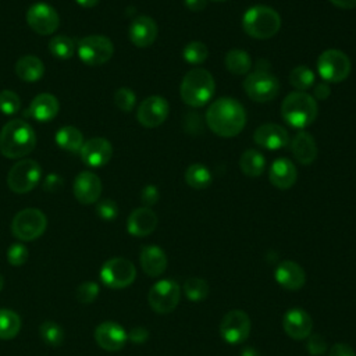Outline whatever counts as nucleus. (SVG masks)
Masks as SVG:
<instances>
[{
    "instance_id": "obj_52",
    "label": "nucleus",
    "mask_w": 356,
    "mask_h": 356,
    "mask_svg": "<svg viewBox=\"0 0 356 356\" xmlns=\"http://www.w3.org/2000/svg\"><path fill=\"white\" fill-rule=\"evenodd\" d=\"M79 6H82V7H85V8H90V7H95L97 3H99V0H75Z\"/></svg>"
},
{
    "instance_id": "obj_14",
    "label": "nucleus",
    "mask_w": 356,
    "mask_h": 356,
    "mask_svg": "<svg viewBox=\"0 0 356 356\" xmlns=\"http://www.w3.org/2000/svg\"><path fill=\"white\" fill-rule=\"evenodd\" d=\"M170 114L168 102L159 95L146 97L138 107V121L145 128H156L161 125Z\"/></svg>"
},
{
    "instance_id": "obj_30",
    "label": "nucleus",
    "mask_w": 356,
    "mask_h": 356,
    "mask_svg": "<svg viewBox=\"0 0 356 356\" xmlns=\"http://www.w3.org/2000/svg\"><path fill=\"white\" fill-rule=\"evenodd\" d=\"M225 67L234 75H245L252 68V57L243 49H231L225 54Z\"/></svg>"
},
{
    "instance_id": "obj_2",
    "label": "nucleus",
    "mask_w": 356,
    "mask_h": 356,
    "mask_svg": "<svg viewBox=\"0 0 356 356\" xmlns=\"http://www.w3.org/2000/svg\"><path fill=\"white\" fill-rule=\"evenodd\" d=\"M36 145L33 128L24 120L8 121L0 131V153L8 159H19L29 154Z\"/></svg>"
},
{
    "instance_id": "obj_9",
    "label": "nucleus",
    "mask_w": 356,
    "mask_h": 356,
    "mask_svg": "<svg viewBox=\"0 0 356 356\" xmlns=\"http://www.w3.org/2000/svg\"><path fill=\"white\" fill-rule=\"evenodd\" d=\"M136 277L134 263L125 257L108 259L100 268L102 282L111 289H122L129 286Z\"/></svg>"
},
{
    "instance_id": "obj_54",
    "label": "nucleus",
    "mask_w": 356,
    "mask_h": 356,
    "mask_svg": "<svg viewBox=\"0 0 356 356\" xmlns=\"http://www.w3.org/2000/svg\"><path fill=\"white\" fill-rule=\"evenodd\" d=\"M3 285H4V280H3V275L0 274V291L3 289Z\"/></svg>"
},
{
    "instance_id": "obj_11",
    "label": "nucleus",
    "mask_w": 356,
    "mask_h": 356,
    "mask_svg": "<svg viewBox=\"0 0 356 356\" xmlns=\"http://www.w3.org/2000/svg\"><path fill=\"white\" fill-rule=\"evenodd\" d=\"M42 178V168L35 160L17 161L8 171L7 185L15 193L32 191Z\"/></svg>"
},
{
    "instance_id": "obj_33",
    "label": "nucleus",
    "mask_w": 356,
    "mask_h": 356,
    "mask_svg": "<svg viewBox=\"0 0 356 356\" xmlns=\"http://www.w3.org/2000/svg\"><path fill=\"white\" fill-rule=\"evenodd\" d=\"M21 317L10 309H0V339H13L21 330Z\"/></svg>"
},
{
    "instance_id": "obj_36",
    "label": "nucleus",
    "mask_w": 356,
    "mask_h": 356,
    "mask_svg": "<svg viewBox=\"0 0 356 356\" xmlns=\"http://www.w3.org/2000/svg\"><path fill=\"white\" fill-rule=\"evenodd\" d=\"M184 292L191 302H202L209 295V284L200 277H189L184 282Z\"/></svg>"
},
{
    "instance_id": "obj_28",
    "label": "nucleus",
    "mask_w": 356,
    "mask_h": 356,
    "mask_svg": "<svg viewBox=\"0 0 356 356\" xmlns=\"http://www.w3.org/2000/svg\"><path fill=\"white\" fill-rule=\"evenodd\" d=\"M15 72L25 82L39 81L44 74V65L36 56H24L15 64Z\"/></svg>"
},
{
    "instance_id": "obj_23",
    "label": "nucleus",
    "mask_w": 356,
    "mask_h": 356,
    "mask_svg": "<svg viewBox=\"0 0 356 356\" xmlns=\"http://www.w3.org/2000/svg\"><path fill=\"white\" fill-rule=\"evenodd\" d=\"M277 282L288 291H299L306 282L305 270L292 260L281 261L275 270Z\"/></svg>"
},
{
    "instance_id": "obj_47",
    "label": "nucleus",
    "mask_w": 356,
    "mask_h": 356,
    "mask_svg": "<svg viewBox=\"0 0 356 356\" xmlns=\"http://www.w3.org/2000/svg\"><path fill=\"white\" fill-rule=\"evenodd\" d=\"M328 356H356V353L348 343H335L331 346Z\"/></svg>"
},
{
    "instance_id": "obj_26",
    "label": "nucleus",
    "mask_w": 356,
    "mask_h": 356,
    "mask_svg": "<svg viewBox=\"0 0 356 356\" xmlns=\"http://www.w3.org/2000/svg\"><path fill=\"white\" fill-rule=\"evenodd\" d=\"M291 152L300 164H312L317 157V143L307 131H299L291 139Z\"/></svg>"
},
{
    "instance_id": "obj_10",
    "label": "nucleus",
    "mask_w": 356,
    "mask_h": 356,
    "mask_svg": "<svg viewBox=\"0 0 356 356\" xmlns=\"http://www.w3.org/2000/svg\"><path fill=\"white\" fill-rule=\"evenodd\" d=\"M113 42L103 35L85 36L78 42V57L88 65H102L113 57Z\"/></svg>"
},
{
    "instance_id": "obj_18",
    "label": "nucleus",
    "mask_w": 356,
    "mask_h": 356,
    "mask_svg": "<svg viewBox=\"0 0 356 356\" xmlns=\"http://www.w3.org/2000/svg\"><path fill=\"white\" fill-rule=\"evenodd\" d=\"M253 140L257 146L263 149L278 150L289 143V135L282 125L267 122L256 128L253 134Z\"/></svg>"
},
{
    "instance_id": "obj_37",
    "label": "nucleus",
    "mask_w": 356,
    "mask_h": 356,
    "mask_svg": "<svg viewBox=\"0 0 356 356\" xmlns=\"http://www.w3.org/2000/svg\"><path fill=\"white\" fill-rule=\"evenodd\" d=\"M39 334L43 342H46L49 346H60L64 342L65 334L60 324L56 321H43L39 327Z\"/></svg>"
},
{
    "instance_id": "obj_19",
    "label": "nucleus",
    "mask_w": 356,
    "mask_h": 356,
    "mask_svg": "<svg viewBox=\"0 0 356 356\" xmlns=\"http://www.w3.org/2000/svg\"><path fill=\"white\" fill-rule=\"evenodd\" d=\"M74 196L82 204L96 203L102 193L100 178L89 171L79 172L74 179Z\"/></svg>"
},
{
    "instance_id": "obj_27",
    "label": "nucleus",
    "mask_w": 356,
    "mask_h": 356,
    "mask_svg": "<svg viewBox=\"0 0 356 356\" xmlns=\"http://www.w3.org/2000/svg\"><path fill=\"white\" fill-rule=\"evenodd\" d=\"M58 100L51 93H40L31 102L29 114L38 121H50L58 113Z\"/></svg>"
},
{
    "instance_id": "obj_12",
    "label": "nucleus",
    "mask_w": 356,
    "mask_h": 356,
    "mask_svg": "<svg viewBox=\"0 0 356 356\" xmlns=\"http://www.w3.org/2000/svg\"><path fill=\"white\" fill-rule=\"evenodd\" d=\"M181 299V286L174 280H160L152 285L147 293L150 307L159 314L172 312Z\"/></svg>"
},
{
    "instance_id": "obj_5",
    "label": "nucleus",
    "mask_w": 356,
    "mask_h": 356,
    "mask_svg": "<svg viewBox=\"0 0 356 356\" xmlns=\"http://www.w3.org/2000/svg\"><path fill=\"white\" fill-rule=\"evenodd\" d=\"M242 28L253 39H270L280 31L281 17L274 8L257 4L245 11Z\"/></svg>"
},
{
    "instance_id": "obj_39",
    "label": "nucleus",
    "mask_w": 356,
    "mask_h": 356,
    "mask_svg": "<svg viewBox=\"0 0 356 356\" xmlns=\"http://www.w3.org/2000/svg\"><path fill=\"white\" fill-rule=\"evenodd\" d=\"M21 108V100L18 95L13 90H1L0 92V111L6 115H13L18 113Z\"/></svg>"
},
{
    "instance_id": "obj_38",
    "label": "nucleus",
    "mask_w": 356,
    "mask_h": 356,
    "mask_svg": "<svg viewBox=\"0 0 356 356\" xmlns=\"http://www.w3.org/2000/svg\"><path fill=\"white\" fill-rule=\"evenodd\" d=\"M182 57L189 64H202L209 57V49L203 42L192 40L184 47Z\"/></svg>"
},
{
    "instance_id": "obj_40",
    "label": "nucleus",
    "mask_w": 356,
    "mask_h": 356,
    "mask_svg": "<svg viewBox=\"0 0 356 356\" xmlns=\"http://www.w3.org/2000/svg\"><path fill=\"white\" fill-rule=\"evenodd\" d=\"M114 104L122 111H131L136 104V95L129 88H120L114 93Z\"/></svg>"
},
{
    "instance_id": "obj_46",
    "label": "nucleus",
    "mask_w": 356,
    "mask_h": 356,
    "mask_svg": "<svg viewBox=\"0 0 356 356\" xmlns=\"http://www.w3.org/2000/svg\"><path fill=\"white\" fill-rule=\"evenodd\" d=\"M63 186V178L57 174H49L44 178L43 189L47 192H57Z\"/></svg>"
},
{
    "instance_id": "obj_6",
    "label": "nucleus",
    "mask_w": 356,
    "mask_h": 356,
    "mask_svg": "<svg viewBox=\"0 0 356 356\" xmlns=\"http://www.w3.org/2000/svg\"><path fill=\"white\" fill-rule=\"evenodd\" d=\"M280 81L278 78L271 74L270 71L264 70H254L253 72L248 74L243 81V90L257 103H267L275 99L280 93Z\"/></svg>"
},
{
    "instance_id": "obj_32",
    "label": "nucleus",
    "mask_w": 356,
    "mask_h": 356,
    "mask_svg": "<svg viewBox=\"0 0 356 356\" xmlns=\"http://www.w3.org/2000/svg\"><path fill=\"white\" fill-rule=\"evenodd\" d=\"M211 181V172L204 164L193 163L185 171V182L193 189H206Z\"/></svg>"
},
{
    "instance_id": "obj_15",
    "label": "nucleus",
    "mask_w": 356,
    "mask_h": 356,
    "mask_svg": "<svg viewBox=\"0 0 356 356\" xmlns=\"http://www.w3.org/2000/svg\"><path fill=\"white\" fill-rule=\"evenodd\" d=\"M28 25L39 35L56 32L60 24L57 11L47 3H35L26 11Z\"/></svg>"
},
{
    "instance_id": "obj_35",
    "label": "nucleus",
    "mask_w": 356,
    "mask_h": 356,
    "mask_svg": "<svg viewBox=\"0 0 356 356\" xmlns=\"http://www.w3.org/2000/svg\"><path fill=\"white\" fill-rule=\"evenodd\" d=\"M49 50L53 57L58 60H68L75 53V43L70 36L58 35L50 39Z\"/></svg>"
},
{
    "instance_id": "obj_13",
    "label": "nucleus",
    "mask_w": 356,
    "mask_h": 356,
    "mask_svg": "<svg viewBox=\"0 0 356 356\" xmlns=\"http://www.w3.org/2000/svg\"><path fill=\"white\" fill-rule=\"evenodd\" d=\"M252 328L250 317L246 312L234 309L224 314L220 323V334L227 343L238 345L249 338Z\"/></svg>"
},
{
    "instance_id": "obj_8",
    "label": "nucleus",
    "mask_w": 356,
    "mask_h": 356,
    "mask_svg": "<svg viewBox=\"0 0 356 356\" xmlns=\"http://www.w3.org/2000/svg\"><path fill=\"white\" fill-rule=\"evenodd\" d=\"M47 227V218L39 209H24L15 214L11 222V231L19 241L28 242L39 238Z\"/></svg>"
},
{
    "instance_id": "obj_25",
    "label": "nucleus",
    "mask_w": 356,
    "mask_h": 356,
    "mask_svg": "<svg viewBox=\"0 0 356 356\" xmlns=\"http://www.w3.org/2000/svg\"><path fill=\"white\" fill-rule=\"evenodd\" d=\"M139 261L143 273L149 277H159L167 268L165 252L157 245H146L140 249Z\"/></svg>"
},
{
    "instance_id": "obj_48",
    "label": "nucleus",
    "mask_w": 356,
    "mask_h": 356,
    "mask_svg": "<svg viewBox=\"0 0 356 356\" xmlns=\"http://www.w3.org/2000/svg\"><path fill=\"white\" fill-rule=\"evenodd\" d=\"M149 338V331L143 327H135L128 332V339L134 343H143Z\"/></svg>"
},
{
    "instance_id": "obj_17",
    "label": "nucleus",
    "mask_w": 356,
    "mask_h": 356,
    "mask_svg": "<svg viewBox=\"0 0 356 356\" xmlns=\"http://www.w3.org/2000/svg\"><path fill=\"white\" fill-rule=\"evenodd\" d=\"M282 328L292 339H306L312 334L313 320L306 310L292 307L286 310L282 317Z\"/></svg>"
},
{
    "instance_id": "obj_4",
    "label": "nucleus",
    "mask_w": 356,
    "mask_h": 356,
    "mask_svg": "<svg viewBox=\"0 0 356 356\" xmlns=\"http://www.w3.org/2000/svg\"><path fill=\"white\" fill-rule=\"evenodd\" d=\"M318 114L317 100L306 92H291L281 104V117L292 128L302 129L314 122Z\"/></svg>"
},
{
    "instance_id": "obj_51",
    "label": "nucleus",
    "mask_w": 356,
    "mask_h": 356,
    "mask_svg": "<svg viewBox=\"0 0 356 356\" xmlns=\"http://www.w3.org/2000/svg\"><path fill=\"white\" fill-rule=\"evenodd\" d=\"M335 7L338 8H345V10H349V8H355L356 7V0H330Z\"/></svg>"
},
{
    "instance_id": "obj_42",
    "label": "nucleus",
    "mask_w": 356,
    "mask_h": 356,
    "mask_svg": "<svg viewBox=\"0 0 356 356\" xmlns=\"http://www.w3.org/2000/svg\"><path fill=\"white\" fill-rule=\"evenodd\" d=\"M99 284L95 281H86L82 282L78 288H76V299L81 303H92L97 295H99Z\"/></svg>"
},
{
    "instance_id": "obj_44",
    "label": "nucleus",
    "mask_w": 356,
    "mask_h": 356,
    "mask_svg": "<svg viewBox=\"0 0 356 356\" xmlns=\"http://www.w3.org/2000/svg\"><path fill=\"white\" fill-rule=\"evenodd\" d=\"M307 350L313 356H321L327 350V342L320 334H310L307 337Z\"/></svg>"
},
{
    "instance_id": "obj_34",
    "label": "nucleus",
    "mask_w": 356,
    "mask_h": 356,
    "mask_svg": "<svg viewBox=\"0 0 356 356\" xmlns=\"http://www.w3.org/2000/svg\"><path fill=\"white\" fill-rule=\"evenodd\" d=\"M289 82L291 85L299 90V92H305L310 88L314 86L316 83V75L314 72L306 67V65H298L295 67L291 74H289Z\"/></svg>"
},
{
    "instance_id": "obj_45",
    "label": "nucleus",
    "mask_w": 356,
    "mask_h": 356,
    "mask_svg": "<svg viewBox=\"0 0 356 356\" xmlns=\"http://www.w3.org/2000/svg\"><path fill=\"white\" fill-rule=\"evenodd\" d=\"M160 197V193H159V189L154 186V185H146L143 189H142V193H140V200L143 203L145 207H150L153 204L157 203Z\"/></svg>"
},
{
    "instance_id": "obj_3",
    "label": "nucleus",
    "mask_w": 356,
    "mask_h": 356,
    "mask_svg": "<svg viewBox=\"0 0 356 356\" xmlns=\"http://www.w3.org/2000/svg\"><path fill=\"white\" fill-rule=\"evenodd\" d=\"M216 92V81L210 71L193 68L188 71L179 86V95L185 104L191 107L206 106Z\"/></svg>"
},
{
    "instance_id": "obj_50",
    "label": "nucleus",
    "mask_w": 356,
    "mask_h": 356,
    "mask_svg": "<svg viewBox=\"0 0 356 356\" xmlns=\"http://www.w3.org/2000/svg\"><path fill=\"white\" fill-rule=\"evenodd\" d=\"M184 3L191 11H202L207 6V0H184Z\"/></svg>"
},
{
    "instance_id": "obj_41",
    "label": "nucleus",
    "mask_w": 356,
    "mask_h": 356,
    "mask_svg": "<svg viewBox=\"0 0 356 356\" xmlns=\"http://www.w3.org/2000/svg\"><path fill=\"white\" fill-rule=\"evenodd\" d=\"M28 256H29V253H28L26 246L19 242L10 245L7 249V261L14 267L22 266L28 260Z\"/></svg>"
},
{
    "instance_id": "obj_20",
    "label": "nucleus",
    "mask_w": 356,
    "mask_h": 356,
    "mask_svg": "<svg viewBox=\"0 0 356 356\" xmlns=\"http://www.w3.org/2000/svg\"><path fill=\"white\" fill-rule=\"evenodd\" d=\"M81 159L89 167H102L113 156V146L106 138H92L81 147Z\"/></svg>"
},
{
    "instance_id": "obj_22",
    "label": "nucleus",
    "mask_w": 356,
    "mask_h": 356,
    "mask_svg": "<svg viewBox=\"0 0 356 356\" xmlns=\"http://www.w3.org/2000/svg\"><path fill=\"white\" fill-rule=\"evenodd\" d=\"M157 227V216L150 207H138L135 209L128 220L127 229L134 236H147Z\"/></svg>"
},
{
    "instance_id": "obj_53",
    "label": "nucleus",
    "mask_w": 356,
    "mask_h": 356,
    "mask_svg": "<svg viewBox=\"0 0 356 356\" xmlns=\"http://www.w3.org/2000/svg\"><path fill=\"white\" fill-rule=\"evenodd\" d=\"M241 356H260L259 352L254 349V348H250V346H246L242 349V353Z\"/></svg>"
},
{
    "instance_id": "obj_16",
    "label": "nucleus",
    "mask_w": 356,
    "mask_h": 356,
    "mask_svg": "<svg viewBox=\"0 0 356 356\" xmlns=\"http://www.w3.org/2000/svg\"><path fill=\"white\" fill-rule=\"evenodd\" d=\"M95 339L102 349L117 352L125 346L128 332L115 321H103L95 330Z\"/></svg>"
},
{
    "instance_id": "obj_49",
    "label": "nucleus",
    "mask_w": 356,
    "mask_h": 356,
    "mask_svg": "<svg viewBox=\"0 0 356 356\" xmlns=\"http://www.w3.org/2000/svg\"><path fill=\"white\" fill-rule=\"evenodd\" d=\"M331 93V88L328 82H318L317 85L313 86V97L316 100H325Z\"/></svg>"
},
{
    "instance_id": "obj_31",
    "label": "nucleus",
    "mask_w": 356,
    "mask_h": 356,
    "mask_svg": "<svg viewBox=\"0 0 356 356\" xmlns=\"http://www.w3.org/2000/svg\"><path fill=\"white\" fill-rule=\"evenodd\" d=\"M56 143L63 149V150H67V152H79L82 145H83V136H82V132L75 128V127H61L57 132H56Z\"/></svg>"
},
{
    "instance_id": "obj_7",
    "label": "nucleus",
    "mask_w": 356,
    "mask_h": 356,
    "mask_svg": "<svg viewBox=\"0 0 356 356\" xmlns=\"http://www.w3.org/2000/svg\"><path fill=\"white\" fill-rule=\"evenodd\" d=\"M352 70L350 58L338 49L324 50L317 58V72L324 82L338 83L345 81Z\"/></svg>"
},
{
    "instance_id": "obj_29",
    "label": "nucleus",
    "mask_w": 356,
    "mask_h": 356,
    "mask_svg": "<svg viewBox=\"0 0 356 356\" xmlns=\"http://www.w3.org/2000/svg\"><path fill=\"white\" fill-rule=\"evenodd\" d=\"M239 167L246 177H260L266 168V159L259 150L246 149L241 154Z\"/></svg>"
},
{
    "instance_id": "obj_21",
    "label": "nucleus",
    "mask_w": 356,
    "mask_h": 356,
    "mask_svg": "<svg viewBox=\"0 0 356 356\" xmlns=\"http://www.w3.org/2000/svg\"><path fill=\"white\" fill-rule=\"evenodd\" d=\"M159 33L156 21L149 15H138L129 25V40L136 47H147L154 43Z\"/></svg>"
},
{
    "instance_id": "obj_1",
    "label": "nucleus",
    "mask_w": 356,
    "mask_h": 356,
    "mask_svg": "<svg viewBox=\"0 0 356 356\" xmlns=\"http://www.w3.org/2000/svg\"><path fill=\"white\" fill-rule=\"evenodd\" d=\"M206 124L211 132L221 138H234L246 125L243 106L232 97H218L206 111Z\"/></svg>"
},
{
    "instance_id": "obj_43",
    "label": "nucleus",
    "mask_w": 356,
    "mask_h": 356,
    "mask_svg": "<svg viewBox=\"0 0 356 356\" xmlns=\"http://www.w3.org/2000/svg\"><path fill=\"white\" fill-rule=\"evenodd\" d=\"M96 213L102 220L111 221L118 216V206L111 199H103L96 204Z\"/></svg>"
},
{
    "instance_id": "obj_24",
    "label": "nucleus",
    "mask_w": 356,
    "mask_h": 356,
    "mask_svg": "<svg viewBox=\"0 0 356 356\" xmlns=\"http://www.w3.org/2000/svg\"><path fill=\"white\" fill-rule=\"evenodd\" d=\"M268 179L278 189L292 188L298 179V171L295 164L286 157L277 159L270 167Z\"/></svg>"
},
{
    "instance_id": "obj_55",
    "label": "nucleus",
    "mask_w": 356,
    "mask_h": 356,
    "mask_svg": "<svg viewBox=\"0 0 356 356\" xmlns=\"http://www.w3.org/2000/svg\"><path fill=\"white\" fill-rule=\"evenodd\" d=\"M211 1H225V0H211Z\"/></svg>"
}]
</instances>
